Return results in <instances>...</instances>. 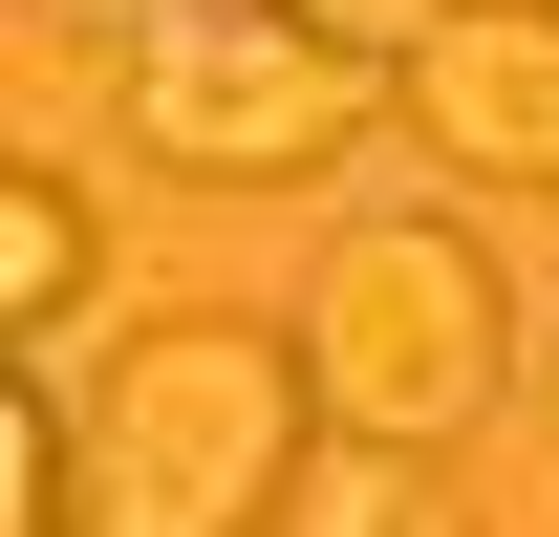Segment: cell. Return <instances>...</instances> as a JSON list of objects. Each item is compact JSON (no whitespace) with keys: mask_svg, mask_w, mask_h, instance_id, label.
<instances>
[{"mask_svg":"<svg viewBox=\"0 0 559 537\" xmlns=\"http://www.w3.org/2000/svg\"><path fill=\"white\" fill-rule=\"evenodd\" d=\"M301 473H323V366H301V323L194 301V323L108 344V387H86V537H280Z\"/></svg>","mask_w":559,"mask_h":537,"instance_id":"cell-1","label":"cell"},{"mask_svg":"<svg viewBox=\"0 0 559 537\" xmlns=\"http://www.w3.org/2000/svg\"><path fill=\"white\" fill-rule=\"evenodd\" d=\"M301 366H323L345 452H452L516 387V301H495L474 215H345L323 279H301Z\"/></svg>","mask_w":559,"mask_h":537,"instance_id":"cell-2","label":"cell"},{"mask_svg":"<svg viewBox=\"0 0 559 537\" xmlns=\"http://www.w3.org/2000/svg\"><path fill=\"white\" fill-rule=\"evenodd\" d=\"M388 108H409V65L323 44L301 0H194V22L130 44V151L194 172V194H301V172H345Z\"/></svg>","mask_w":559,"mask_h":537,"instance_id":"cell-3","label":"cell"},{"mask_svg":"<svg viewBox=\"0 0 559 537\" xmlns=\"http://www.w3.org/2000/svg\"><path fill=\"white\" fill-rule=\"evenodd\" d=\"M409 130L495 194H559V0H452L409 44Z\"/></svg>","mask_w":559,"mask_h":537,"instance_id":"cell-4","label":"cell"},{"mask_svg":"<svg viewBox=\"0 0 559 537\" xmlns=\"http://www.w3.org/2000/svg\"><path fill=\"white\" fill-rule=\"evenodd\" d=\"M108 279V237H86V194L66 172H0V323L22 344H66V301Z\"/></svg>","mask_w":559,"mask_h":537,"instance_id":"cell-5","label":"cell"},{"mask_svg":"<svg viewBox=\"0 0 559 537\" xmlns=\"http://www.w3.org/2000/svg\"><path fill=\"white\" fill-rule=\"evenodd\" d=\"M0 516L66 537V344H22V366H0Z\"/></svg>","mask_w":559,"mask_h":537,"instance_id":"cell-6","label":"cell"},{"mask_svg":"<svg viewBox=\"0 0 559 537\" xmlns=\"http://www.w3.org/2000/svg\"><path fill=\"white\" fill-rule=\"evenodd\" d=\"M301 516H323V537H430V452H345V473H301Z\"/></svg>","mask_w":559,"mask_h":537,"instance_id":"cell-7","label":"cell"},{"mask_svg":"<svg viewBox=\"0 0 559 537\" xmlns=\"http://www.w3.org/2000/svg\"><path fill=\"white\" fill-rule=\"evenodd\" d=\"M301 22H323V44H366V65H409V44L452 22V0H301Z\"/></svg>","mask_w":559,"mask_h":537,"instance_id":"cell-8","label":"cell"},{"mask_svg":"<svg viewBox=\"0 0 559 537\" xmlns=\"http://www.w3.org/2000/svg\"><path fill=\"white\" fill-rule=\"evenodd\" d=\"M44 22H108V44H151V22H194V0H44Z\"/></svg>","mask_w":559,"mask_h":537,"instance_id":"cell-9","label":"cell"}]
</instances>
